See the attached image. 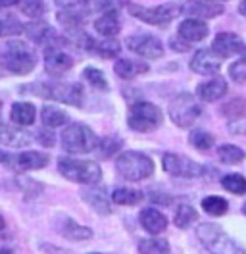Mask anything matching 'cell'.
<instances>
[{
	"label": "cell",
	"mask_w": 246,
	"mask_h": 254,
	"mask_svg": "<svg viewBox=\"0 0 246 254\" xmlns=\"http://www.w3.org/2000/svg\"><path fill=\"white\" fill-rule=\"evenodd\" d=\"M196 235L212 254H246L245 249L233 237H229L217 223H200Z\"/></svg>",
	"instance_id": "6da1fadb"
},
{
	"label": "cell",
	"mask_w": 246,
	"mask_h": 254,
	"mask_svg": "<svg viewBox=\"0 0 246 254\" xmlns=\"http://www.w3.org/2000/svg\"><path fill=\"white\" fill-rule=\"evenodd\" d=\"M2 65L15 75L31 73L37 65L35 50L23 41H10L6 43V48L2 52Z\"/></svg>",
	"instance_id": "7a4b0ae2"
},
{
	"label": "cell",
	"mask_w": 246,
	"mask_h": 254,
	"mask_svg": "<svg viewBox=\"0 0 246 254\" xmlns=\"http://www.w3.org/2000/svg\"><path fill=\"white\" fill-rule=\"evenodd\" d=\"M58 172L65 179L73 183H81V185H94L102 177L98 164L89 162V160L71 158V156H63L58 160Z\"/></svg>",
	"instance_id": "3957f363"
},
{
	"label": "cell",
	"mask_w": 246,
	"mask_h": 254,
	"mask_svg": "<svg viewBox=\"0 0 246 254\" xmlns=\"http://www.w3.org/2000/svg\"><path fill=\"white\" fill-rule=\"evenodd\" d=\"M118 174L125 177L127 181H142L154 174V160L142 152H122L116 160Z\"/></svg>",
	"instance_id": "277c9868"
},
{
	"label": "cell",
	"mask_w": 246,
	"mask_h": 254,
	"mask_svg": "<svg viewBox=\"0 0 246 254\" xmlns=\"http://www.w3.org/2000/svg\"><path fill=\"white\" fill-rule=\"evenodd\" d=\"M98 141L100 139L94 135L91 127L83 124H69L62 131V146L73 154H89L96 150Z\"/></svg>",
	"instance_id": "5b68a950"
},
{
	"label": "cell",
	"mask_w": 246,
	"mask_h": 254,
	"mask_svg": "<svg viewBox=\"0 0 246 254\" xmlns=\"http://www.w3.org/2000/svg\"><path fill=\"white\" fill-rule=\"evenodd\" d=\"M164 114L152 102H135L127 114V126L137 133H150L162 126Z\"/></svg>",
	"instance_id": "8992f818"
},
{
	"label": "cell",
	"mask_w": 246,
	"mask_h": 254,
	"mask_svg": "<svg viewBox=\"0 0 246 254\" xmlns=\"http://www.w3.org/2000/svg\"><path fill=\"white\" fill-rule=\"evenodd\" d=\"M202 114V106L196 96L190 93H179L169 102V118L177 127H190Z\"/></svg>",
	"instance_id": "52a82bcc"
},
{
	"label": "cell",
	"mask_w": 246,
	"mask_h": 254,
	"mask_svg": "<svg viewBox=\"0 0 246 254\" xmlns=\"http://www.w3.org/2000/svg\"><path fill=\"white\" fill-rule=\"evenodd\" d=\"M43 89V96H48L52 100H58L62 104L69 106H81L85 100V91L79 83H69V81H50V83H41L37 85Z\"/></svg>",
	"instance_id": "ba28073f"
},
{
	"label": "cell",
	"mask_w": 246,
	"mask_h": 254,
	"mask_svg": "<svg viewBox=\"0 0 246 254\" xmlns=\"http://www.w3.org/2000/svg\"><path fill=\"white\" fill-rule=\"evenodd\" d=\"M127 12L148 25H168L169 21H173L181 14V6L179 4H162L156 8H146V6H138V4H127Z\"/></svg>",
	"instance_id": "9c48e42d"
},
{
	"label": "cell",
	"mask_w": 246,
	"mask_h": 254,
	"mask_svg": "<svg viewBox=\"0 0 246 254\" xmlns=\"http://www.w3.org/2000/svg\"><path fill=\"white\" fill-rule=\"evenodd\" d=\"M162 166L166 170V174L173 175V177H183V179H196L206 174V168L194 162L188 156H181V154H164L162 158Z\"/></svg>",
	"instance_id": "30bf717a"
},
{
	"label": "cell",
	"mask_w": 246,
	"mask_h": 254,
	"mask_svg": "<svg viewBox=\"0 0 246 254\" xmlns=\"http://www.w3.org/2000/svg\"><path fill=\"white\" fill-rule=\"evenodd\" d=\"M125 47L129 48L131 52H135L142 58H160L164 54V45L158 37L148 35V33H137V35H129L125 39Z\"/></svg>",
	"instance_id": "8fae6325"
},
{
	"label": "cell",
	"mask_w": 246,
	"mask_h": 254,
	"mask_svg": "<svg viewBox=\"0 0 246 254\" xmlns=\"http://www.w3.org/2000/svg\"><path fill=\"white\" fill-rule=\"evenodd\" d=\"M221 64H223V58L214 48H200L190 60V69L200 75H217L221 69Z\"/></svg>",
	"instance_id": "7c38bea8"
},
{
	"label": "cell",
	"mask_w": 246,
	"mask_h": 254,
	"mask_svg": "<svg viewBox=\"0 0 246 254\" xmlns=\"http://www.w3.org/2000/svg\"><path fill=\"white\" fill-rule=\"evenodd\" d=\"M81 48L89 50L96 56H102V58H118L120 52H122V43L114 41V39H92L89 35H81Z\"/></svg>",
	"instance_id": "4fadbf2b"
},
{
	"label": "cell",
	"mask_w": 246,
	"mask_h": 254,
	"mask_svg": "<svg viewBox=\"0 0 246 254\" xmlns=\"http://www.w3.org/2000/svg\"><path fill=\"white\" fill-rule=\"evenodd\" d=\"M8 168L12 170H19V172H27V170H43L46 164H48V154L45 152H37V150H31V152H19L15 156H8L4 162Z\"/></svg>",
	"instance_id": "5bb4252c"
},
{
	"label": "cell",
	"mask_w": 246,
	"mask_h": 254,
	"mask_svg": "<svg viewBox=\"0 0 246 254\" xmlns=\"http://www.w3.org/2000/svg\"><path fill=\"white\" fill-rule=\"evenodd\" d=\"M73 67V58L62 47H48L45 52V69L50 75H62Z\"/></svg>",
	"instance_id": "9a60e30c"
},
{
	"label": "cell",
	"mask_w": 246,
	"mask_h": 254,
	"mask_svg": "<svg viewBox=\"0 0 246 254\" xmlns=\"http://www.w3.org/2000/svg\"><path fill=\"white\" fill-rule=\"evenodd\" d=\"M225 10L221 4H214L208 0H186L181 4V14L188 17H196V19H210V17L221 16Z\"/></svg>",
	"instance_id": "2e32d148"
},
{
	"label": "cell",
	"mask_w": 246,
	"mask_h": 254,
	"mask_svg": "<svg viewBox=\"0 0 246 254\" xmlns=\"http://www.w3.org/2000/svg\"><path fill=\"white\" fill-rule=\"evenodd\" d=\"M212 48L221 58H231V56H237V54H241L245 50V43L237 33L221 31L215 35Z\"/></svg>",
	"instance_id": "e0dca14e"
},
{
	"label": "cell",
	"mask_w": 246,
	"mask_h": 254,
	"mask_svg": "<svg viewBox=\"0 0 246 254\" xmlns=\"http://www.w3.org/2000/svg\"><path fill=\"white\" fill-rule=\"evenodd\" d=\"M54 225H56L58 233H62L65 239H71V241H87V239L92 237V229L77 223L75 220H71V218H67L63 214L56 218Z\"/></svg>",
	"instance_id": "ac0fdd59"
},
{
	"label": "cell",
	"mask_w": 246,
	"mask_h": 254,
	"mask_svg": "<svg viewBox=\"0 0 246 254\" xmlns=\"http://www.w3.org/2000/svg\"><path fill=\"white\" fill-rule=\"evenodd\" d=\"M227 95V81L223 77H210L196 87V96L202 102H217Z\"/></svg>",
	"instance_id": "d6986e66"
},
{
	"label": "cell",
	"mask_w": 246,
	"mask_h": 254,
	"mask_svg": "<svg viewBox=\"0 0 246 254\" xmlns=\"http://www.w3.org/2000/svg\"><path fill=\"white\" fill-rule=\"evenodd\" d=\"M210 33V27L204 19H196V17H186L184 21H181L179 29H177V35L186 41V43H198V41H204Z\"/></svg>",
	"instance_id": "ffe728a7"
},
{
	"label": "cell",
	"mask_w": 246,
	"mask_h": 254,
	"mask_svg": "<svg viewBox=\"0 0 246 254\" xmlns=\"http://www.w3.org/2000/svg\"><path fill=\"white\" fill-rule=\"evenodd\" d=\"M120 29H122V17L118 14V10H114V8L102 12V16L94 19V31L102 39H114L120 33Z\"/></svg>",
	"instance_id": "44dd1931"
},
{
	"label": "cell",
	"mask_w": 246,
	"mask_h": 254,
	"mask_svg": "<svg viewBox=\"0 0 246 254\" xmlns=\"http://www.w3.org/2000/svg\"><path fill=\"white\" fill-rule=\"evenodd\" d=\"M138 222L142 225V229L148 231L150 235H160V233H164L168 229V218L160 210H156V208H144V210H140Z\"/></svg>",
	"instance_id": "7402d4cb"
},
{
	"label": "cell",
	"mask_w": 246,
	"mask_h": 254,
	"mask_svg": "<svg viewBox=\"0 0 246 254\" xmlns=\"http://www.w3.org/2000/svg\"><path fill=\"white\" fill-rule=\"evenodd\" d=\"M81 196H83V200H85L94 212H98L100 216L112 214V206H110V200H112V198H108L106 190L102 189V187L91 185V187L83 189Z\"/></svg>",
	"instance_id": "603a6c76"
},
{
	"label": "cell",
	"mask_w": 246,
	"mask_h": 254,
	"mask_svg": "<svg viewBox=\"0 0 246 254\" xmlns=\"http://www.w3.org/2000/svg\"><path fill=\"white\" fill-rule=\"evenodd\" d=\"M0 144L10 148H25L31 144V133L19 126H0Z\"/></svg>",
	"instance_id": "cb8c5ba5"
},
{
	"label": "cell",
	"mask_w": 246,
	"mask_h": 254,
	"mask_svg": "<svg viewBox=\"0 0 246 254\" xmlns=\"http://www.w3.org/2000/svg\"><path fill=\"white\" fill-rule=\"evenodd\" d=\"M150 67L148 64L142 60H129V58H120L114 64V71L122 77V79H133L140 73H146Z\"/></svg>",
	"instance_id": "d4e9b609"
},
{
	"label": "cell",
	"mask_w": 246,
	"mask_h": 254,
	"mask_svg": "<svg viewBox=\"0 0 246 254\" xmlns=\"http://www.w3.org/2000/svg\"><path fill=\"white\" fill-rule=\"evenodd\" d=\"M35 116H37V110L31 102H15L10 110V120L14 122V126L25 127V126H33L35 124Z\"/></svg>",
	"instance_id": "484cf974"
},
{
	"label": "cell",
	"mask_w": 246,
	"mask_h": 254,
	"mask_svg": "<svg viewBox=\"0 0 246 254\" xmlns=\"http://www.w3.org/2000/svg\"><path fill=\"white\" fill-rule=\"evenodd\" d=\"M112 202L122 204V206H137L144 200V192L138 189H131V187H118L112 192Z\"/></svg>",
	"instance_id": "4316f807"
},
{
	"label": "cell",
	"mask_w": 246,
	"mask_h": 254,
	"mask_svg": "<svg viewBox=\"0 0 246 254\" xmlns=\"http://www.w3.org/2000/svg\"><path fill=\"white\" fill-rule=\"evenodd\" d=\"M58 23H60L62 27L65 29V31H73V33H83V27H85V19L87 17L81 16V14H77L73 10H69V8H62L60 12H58Z\"/></svg>",
	"instance_id": "83f0119b"
},
{
	"label": "cell",
	"mask_w": 246,
	"mask_h": 254,
	"mask_svg": "<svg viewBox=\"0 0 246 254\" xmlns=\"http://www.w3.org/2000/svg\"><path fill=\"white\" fill-rule=\"evenodd\" d=\"M41 120H43L45 127L56 129V127L67 126L69 116H67V112H63L62 108H58V106H43V110H41Z\"/></svg>",
	"instance_id": "f1b7e54d"
},
{
	"label": "cell",
	"mask_w": 246,
	"mask_h": 254,
	"mask_svg": "<svg viewBox=\"0 0 246 254\" xmlns=\"http://www.w3.org/2000/svg\"><path fill=\"white\" fill-rule=\"evenodd\" d=\"M137 249H138V254H171L168 241L158 237L140 239Z\"/></svg>",
	"instance_id": "f546056e"
},
{
	"label": "cell",
	"mask_w": 246,
	"mask_h": 254,
	"mask_svg": "<svg viewBox=\"0 0 246 254\" xmlns=\"http://www.w3.org/2000/svg\"><path fill=\"white\" fill-rule=\"evenodd\" d=\"M217 158L227 166H235V164H239L246 158V152L237 144H223V146L217 148Z\"/></svg>",
	"instance_id": "4dcf8cb0"
},
{
	"label": "cell",
	"mask_w": 246,
	"mask_h": 254,
	"mask_svg": "<svg viewBox=\"0 0 246 254\" xmlns=\"http://www.w3.org/2000/svg\"><path fill=\"white\" fill-rule=\"evenodd\" d=\"M202 210L206 212V214H210V216H223V214H227V210H229V202L223 198V196H217V194H210V196H206V198H202Z\"/></svg>",
	"instance_id": "1f68e13d"
},
{
	"label": "cell",
	"mask_w": 246,
	"mask_h": 254,
	"mask_svg": "<svg viewBox=\"0 0 246 254\" xmlns=\"http://www.w3.org/2000/svg\"><path fill=\"white\" fill-rule=\"evenodd\" d=\"M196 218H198V214H196V210L190 206V204H181V206H177V210H175L173 222H175V225L179 229H186V227H190L192 223L196 222Z\"/></svg>",
	"instance_id": "d6a6232c"
},
{
	"label": "cell",
	"mask_w": 246,
	"mask_h": 254,
	"mask_svg": "<svg viewBox=\"0 0 246 254\" xmlns=\"http://www.w3.org/2000/svg\"><path fill=\"white\" fill-rule=\"evenodd\" d=\"M123 146V141L120 137H104V139H100L98 141V146H96V154L100 156V158H110L112 154H116V152H120Z\"/></svg>",
	"instance_id": "836d02e7"
},
{
	"label": "cell",
	"mask_w": 246,
	"mask_h": 254,
	"mask_svg": "<svg viewBox=\"0 0 246 254\" xmlns=\"http://www.w3.org/2000/svg\"><path fill=\"white\" fill-rule=\"evenodd\" d=\"M221 187L233 194H246V177L241 174H227L221 177Z\"/></svg>",
	"instance_id": "e575fe53"
},
{
	"label": "cell",
	"mask_w": 246,
	"mask_h": 254,
	"mask_svg": "<svg viewBox=\"0 0 246 254\" xmlns=\"http://www.w3.org/2000/svg\"><path fill=\"white\" fill-rule=\"evenodd\" d=\"M188 143L192 144L196 150H210L215 144V139L212 133H208L204 129H194L188 137Z\"/></svg>",
	"instance_id": "d590c367"
},
{
	"label": "cell",
	"mask_w": 246,
	"mask_h": 254,
	"mask_svg": "<svg viewBox=\"0 0 246 254\" xmlns=\"http://www.w3.org/2000/svg\"><path fill=\"white\" fill-rule=\"evenodd\" d=\"M21 31H25V25H21L15 16H0V37H14Z\"/></svg>",
	"instance_id": "8d00e7d4"
},
{
	"label": "cell",
	"mask_w": 246,
	"mask_h": 254,
	"mask_svg": "<svg viewBox=\"0 0 246 254\" xmlns=\"http://www.w3.org/2000/svg\"><path fill=\"white\" fill-rule=\"evenodd\" d=\"M83 77H85V81L91 85L92 89L108 91V81H106V77H104V73H102L98 67H92V65L85 67V69H83Z\"/></svg>",
	"instance_id": "74e56055"
},
{
	"label": "cell",
	"mask_w": 246,
	"mask_h": 254,
	"mask_svg": "<svg viewBox=\"0 0 246 254\" xmlns=\"http://www.w3.org/2000/svg\"><path fill=\"white\" fill-rule=\"evenodd\" d=\"M17 8L21 10V14L29 16L31 19H39L45 14V2L43 0H19Z\"/></svg>",
	"instance_id": "f35d334b"
},
{
	"label": "cell",
	"mask_w": 246,
	"mask_h": 254,
	"mask_svg": "<svg viewBox=\"0 0 246 254\" xmlns=\"http://www.w3.org/2000/svg\"><path fill=\"white\" fill-rule=\"evenodd\" d=\"M245 112H246V98H239V96L233 98V100H229V102L221 108V114L227 116V118H231V122L243 118Z\"/></svg>",
	"instance_id": "ab89813d"
},
{
	"label": "cell",
	"mask_w": 246,
	"mask_h": 254,
	"mask_svg": "<svg viewBox=\"0 0 246 254\" xmlns=\"http://www.w3.org/2000/svg\"><path fill=\"white\" fill-rule=\"evenodd\" d=\"M229 77L235 83H246V62L239 60V62L229 65Z\"/></svg>",
	"instance_id": "60d3db41"
},
{
	"label": "cell",
	"mask_w": 246,
	"mask_h": 254,
	"mask_svg": "<svg viewBox=\"0 0 246 254\" xmlns=\"http://www.w3.org/2000/svg\"><path fill=\"white\" fill-rule=\"evenodd\" d=\"M229 131L235 135H245L246 137V116L239 118V120H233L229 124Z\"/></svg>",
	"instance_id": "b9f144b4"
},
{
	"label": "cell",
	"mask_w": 246,
	"mask_h": 254,
	"mask_svg": "<svg viewBox=\"0 0 246 254\" xmlns=\"http://www.w3.org/2000/svg\"><path fill=\"white\" fill-rule=\"evenodd\" d=\"M37 141L43 144V146H52V144L56 143L54 133H50V131H46V129H41V131L37 133Z\"/></svg>",
	"instance_id": "7bdbcfd3"
},
{
	"label": "cell",
	"mask_w": 246,
	"mask_h": 254,
	"mask_svg": "<svg viewBox=\"0 0 246 254\" xmlns=\"http://www.w3.org/2000/svg\"><path fill=\"white\" fill-rule=\"evenodd\" d=\"M177 37H179V35H177ZM179 39H181V37H179ZM171 48H173V50H179V52H184V50H188V43H186V41H183V39H181V41H177V39H171Z\"/></svg>",
	"instance_id": "ee69618b"
},
{
	"label": "cell",
	"mask_w": 246,
	"mask_h": 254,
	"mask_svg": "<svg viewBox=\"0 0 246 254\" xmlns=\"http://www.w3.org/2000/svg\"><path fill=\"white\" fill-rule=\"evenodd\" d=\"M19 0H0V8H10V6H15Z\"/></svg>",
	"instance_id": "f6af8a7d"
},
{
	"label": "cell",
	"mask_w": 246,
	"mask_h": 254,
	"mask_svg": "<svg viewBox=\"0 0 246 254\" xmlns=\"http://www.w3.org/2000/svg\"><path fill=\"white\" fill-rule=\"evenodd\" d=\"M239 14L246 17V0H241V2H239Z\"/></svg>",
	"instance_id": "bcb514c9"
},
{
	"label": "cell",
	"mask_w": 246,
	"mask_h": 254,
	"mask_svg": "<svg viewBox=\"0 0 246 254\" xmlns=\"http://www.w3.org/2000/svg\"><path fill=\"white\" fill-rule=\"evenodd\" d=\"M6 158H8V154H6V152H2V150H0V164H4V162H6Z\"/></svg>",
	"instance_id": "7dc6e473"
},
{
	"label": "cell",
	"mask_w": 246,
	"mask_h": 254,
	"mask_svg": "<svg viewBox=\"0 0 246 254\" xmlns=\"http://www.w3.org/2000/svg\"><path fill=\"white\" fill-rule=\"evenodd\" d=\"M0 254H14V253H12L10 249H2V251H0Z\"/></svg>",
	"instance_id": "c3c4849f"
},
{
	"label": "cell",
	"mask_w": 246,
	"mask_h": 254,
	"mask_svg": "<svg viewBox=\"0 0 246 254\" xmlns=\"http://www.w3.org/2000/svg\"><path fill=\"white\" fill-rule=\"evenodd\" d=\"M2 229H4V218L0 216V231H2Z\"/></svg>",
	"instance_id": "681fc988"
},
{
	"label": "cell",
	"mask_w": 246,
	"mask_h": 254,
	"mask_svg": "<svg viewBox=\"0 0 246 254\" xmlns=\"http://www.w3.org/2000/svg\"><path fill=\"white\" fill-rule=\"evenodd\" d=\"M241 56H243V60H245V62H246V47H245V50L241 52Z\"/></svg>",
	"instance_id": "f907efd6"
},
{
	"label": "cell",
	"mask_w": 246,
	"mask_h": 254,
	"mask_svg": "<svg viewBox=\"0 0 246 254\" xmlns=\"http://www.w3.org/2000/svg\"><path fill=\"white\" fill-rule=\"evenodd\" d=\"M243 214L246 216V202H245V206H243Z\"/></svg>",
	"instance_id": "816d5d0a"
},
{
	"label": "cell",
	"mask_w": 246,
	"mask_h": 254,
	"mask_svg": "<svg viewBox=\"0 0 246 254\" xmlns=\"http://www.w3.org/2000/svg\"><path fill=\"white\" fill-rule=\"evenodd\" d=\"M0 114H2V102H0Z\"/></svg>",
	"instance_id": "f5cc1de1"
},
{
	"label": "cell",
	"mask_w": 246,
	"mask_h": 254,
	"mask_svg": "<svg viewBox=\"0 0 246 254\" xmlns=\"http://www.w3.org/2000/svg\"><path fill=\"white\" fill-rule=\"evenodd\" d=\"M91 254H102V253H91Z\"/></svg>",
	"instance_id": "db71d44e"
},
{
	"label": "cell",
	"mask_w": 246,
	"mask_h": 254,
	"mask_svg": "<svg viewBox=\"0 0 246 254\" xmlns=\"http://www.w3.org/2000/svg\"><path fill=\"white\" fill-rule=\"evenodd\" d=\"M223 2H225V0H223Z\"/></svg>",
	"instance_id": "11a10c76"
}]
</instances>
